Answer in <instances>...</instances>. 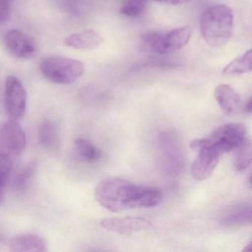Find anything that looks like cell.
Returning a JSON list of instances; mask_svg holds the SVG:
<instances>
[{
  "instance_id": "6da1fadb",
  "label": "cell",
  "mask_w": 252,
  "mask_h": 252,
  "mask_svg": "<svg viewBox=\"0 0 252 252\" xmlns=\"http://www.w3.org/2000/svg\"><path fill=\"white\" fill-rule=\"evenodd\" d=\"M95 197L107 210L120 212L154 207L161 203L163 196L159 189L138 185L125 178L108 177L97 184Z\"/></svg>"
},
{
  "instance_id": "7a4b0ae2",
  "label": "cell",
  "mask_w": 252,
  "mask_h": 252,
  "mask_svg": "<svg viewBox=\"0 0 252 252\" xmlns=\"http://www.w3.org/2000/svg\"><path fill=\"white\" fill-rule=\"evenodd\" d=\"M234 27V14L229 7L219 4L203 12L200 19V32L205 42L212 48H221L231 39Z\"/></svg>"
},
{
  "instance_id": "3957f363",
  "label": "cell",
  "mask_w": 252,
  "mask_h": 252,
  "mask_svg": "<svg viewBox=\"0 0 252 252\" xmlns=\"http://www.w3.org/2000/svg\"><path fill=\"white\" fill-rule=\"evenodd\" d=\"M39 69L48 80L60 85L73 83L85 73V66L82 62L58 55L44 58L39 64Z\"/></svg>"
},
{
  "instance_id": "277c9868",
  "label": "cell",
  "mask_w": 252,
  "mask_h": 252,
  "mask_svg": "<svg viewBox=\"0 0 252 252\" xmlns=\"http://www.w3.org/2000/svg\"><path fill=\"white\" fill-rule=\"evenodd\" d=\"M246 138V129L243 124H225L215 129L209 136L192 140L190 147L198 150L201 147L212 146L222 154L240 147Z\"/></svg>"
},
{
  "instance_id": "5b68a950",
  "label": "cell",
  "mask_w": 252,
  "mask_h": 252,
  "mask_svg": "<svg viewBox=\"0 0 252 252\" xmlns=\"http://www.w3.org/2000/svg\"><path fill=\"white\" fill-rule=\"evenodd\" d=\"M191 34L192 29L189 26L173 29L167 33L156 32L151 42L152 53L166 55L175 52L187 45Z\"/></svg>"
},
{
  "instance_id": "8992f818",
  "label": "cell",
  "mask_w": 252,
  "mask_h": 252,
  "mask_svg": "<svg viewBox=\"0 0 252 252\" xmlns=\"http://www.w3.org/2000/svg\"><path fill=\"white\" fill-rule=\"evenodd\" d=\"M4 104L5 112L13 120H20L26 113L27 93L22 82L15 76H8L5 81Z\"/></svg>"
},
{
  "instance_id": "52a82bcc",
  "label": "cell",
  "mask_w": 252,
  "mask_h": 252,
  "mask_svg": "<svg viewBox=\"0 0 252 252\" xmlns=\"http://www.w3.org/2000/svg\"><path fill=\"white\" fill-rule=\"evenodd\" d=\"M26 135L17 121L10 119L0 126V154L12 158L23 153Z\"/></svg>"
},
{
  "instance_id": "ba28073f",
  "label": "cell",
  "mask_w": 252,
  "mask_h": 252,
  "mask_svg": "<svg viewBox=\"0 0 252 252\" xmlns=\"http://www.w3.org/2000/svg\"><path fill=\"white\" fill-rule=\"evenodd\" d=\"M4 42L8 51L17 58L30 60L38 52L37 42L34 38L17 29L7 32Z\"/></svg>"
},
{
  "instance_id": "9c48e42d",
  "label": "cell",
  "mask_w": 252,
  "mask_h": 252,
  "mask_svg": "<svg viewBox=\"0 0 252 252\" xmlns=\"http://www.w3.org/2000/svg\"><path fill=\"white\" fill-rule=\"evenodd\" d=\"M100 225L107 231L121 235H130L153 227L150 220L141 217L106 218L101 221Z\"/></svg>"
},
{
  "instance_id": "30bf717a",
  "label": "cell",
  "mask_w": 252,
  "mask_h": 252,
  "mask_svg": "<svg viewBox=\"0 0 252 252\" xmlns=\"http://www.w3.org/2000/svg\"><path fill=\"white\" fill-rule=\"evenodd\" d=\"M198 151V156L191 166V173L194 180L203 181L213 173L222 154L212 146L201 147Z\"/></svg>"
},
{
  "instance_id": "8fae6325",
  "label": "cell",
  "mask_w": 252,
  "mask_h": 252,
  "mask_svg": "<svg viewBox=\"0 0 252 252\" xmlns=\"http://www.w3.org/2000/svg\"><path fill=\"white\" fill-rule=\"evenodd\" d=\"M159 144L166 169L172 173H178L183 169L184 157L176 138L171 134L163 133Z\"/></svg>"
},
{
  "instance_id": "7c38bea8",
  "label": "cell",
  "mask_w": 252,
  "mask_h": 252,
  "mask_svg": "<svg viewBox=\"0 0 252 252\" xmlns=\"http://www.w3.org/2000/svg\"><path fill=\"white\" fill-rule=\"evenodd\" d=\"M214 97L221 110L228 116L237 114L241 109L240 95L229 85H218L214 91Z\"/></svg>"
},
{
  "instance_id": "4fadbf2b",
  "label": "cell",
  "mask_w": 252,
  "mask_h": 252,
  "mask_svg": "<svg viewBox=\"0 0 252 252\" xmlns=\"http://www.w3.org/2000/svg\"><path fill=\"white\" fill-rule=\"evenodd\" d=\"M103 37L98 32L94 30H87L80 33H73L64 39L67 46L78 50L96 49L102 44Z\"/></svg>"
},
{
  "instance_id": "5bb4252c",
  "label": "cell",
  "mask_w": 252,
  "mask_h": 252,
  "mask_svg": "<svg viewBox=\"0 0 252 252\" xmlns=\"http://www.w3.org/2000/svg\"><path fill=\"white\" fill-rule=\"evenodd\" d=\"M9 250L13 252H45L48 251L46 242L39 236L24 234L10 240Z\"/></svg>"
},
{
  "instance_id": "9a60e30c",
  "label": "cell",
  "mask_w": 252,
  "mask_h": 252,
  "mask_svg": "<svg viewBox=\"0 0 252 252\" xmlns=\"http://www.w3.org/2000/svg\"><path fill=\"white\" fill-rule=\"evenodd\" d=\"M252 222V209L251 206H238L230 211L221 220L222 226L234 227L251 223Z\"/></svg>"
},
{
  "instance_id": "2e32d148",
  "label": "cell",
  "mask_w": 252,
  "mask_h": 252,
  "mask_svg": "<svg viewBox=\"0 0 252 252\" xmlns=\"http://www.w3.org/2000/svg\"><path fill=\"white\" fill-rule=\"evenodd\" d=\"M252 69V52L249 50L241 57H237L228 63L222 70L224 75H238L249 73Z\"/></svg>"
},
{
  "instance_id": "e0dca14e",
  "label": "cell",
  "mask_w": 252,
  "mask_h": 252,
  "mask_svg": "<svg viewBox=\"0 0 252 252\" xmlns=\"http://www.w3.org/2000/svg\"><path fill=\"white\" fill-rule=\"evenodd\" d=\"M38 141L42 147L47 149L54 148L58 142L57 129L50 121L41 122L38 129Z\"/></svg>"
},
{
  "instance_id": "ac0fdd59",
  "label": "cell",
  "mask_w": 252,
  "mask_h": 252,
  "mask_svg": "<svg viewBox=\"0 0 252 252\" xmlns=\"http://www.w3.org/2000/svg\"><path fill=\"white\" fill-rule=\"evenodd\" d=\"M36 164L35 162H31L22 168L18 173L16 174L11 181V187L17 191H23L27 188L31 180L36 172Z\"/></svg>"
},
{
  "instance_id": "d6986e66",
  "label": "cell",
  "mask_w": 252,
  "mask_h": 252,
  "mask_svg": "<svg viewBox=\"0 0 252 252\" xmlns=\"http://www.w3.org/2000/svg\"><path fill=\"white\" fill-rule=\"evenodd\" d=\"M75 145L79 156L86 161H96L101 158V150L88 140L82 138H76Z\"/></svg>"
},
{
  "instance_id": "ffe728a7",
  "label": "cell",
  "mask_w": 252,
  "mask_h": 252,
  "mask_svg": "<svg viewBox=\"0 0 252 252\" xmlns=\"http://www.w3.org/2000/svg\"><path fill=\"white\" fill-rule=\"evenodd\" d=\"M11 158L0 154V205L5 200V189L12 172Z\"/></svg>"
},
{
  "instance_id": "44dd1931",
  "label": "cell",
  "mask_w": 252,
  "mask_h": 252,
  "mask_svg": "<svg viewBox=\"0 0 252 252\" xmlns=\"http://www.w3.org/2000/svg\"><path fill=\"white\" fill-rule=\"evenodd\" d=\"M237 149L235 167L239 172H243L252 163V149L251 141L246 138L243 144Z\"/></svg>"
},
{
  "instance_id": "7402d4cb",
  "label": "cell",
  "mask_w": 252,
  "mask_h": 252,
  "mask_svg": "<svg viewBox=\"0 0 252 252\" xmlns=\"http://www.w3.org/2000/svg\"><path fill=\"white\" fill-rule=\"evenodd\" d=\"M147 5V0H125L120 8V14L125 17H136L141 15Z\"/></svg>"
},
{
  "instance_id": "603a6c76",
  "label": "cell",
  "mask_w": 252,
  "mask_h": 252,
  "mask_svg": "<svg viewBox=\"0 0 252 252\" xmlns=\"http://www.w3.org/2000/svg\"><path fill=\"white\" fill-rule=\"evenodd\" d=\"M11 7L10 0H0V25L5 24L11 17Z\"/></svg>"
},
{
  "instance_id": "cb8c5ba5",
  "label": "cell",
  "mask_w": 252,
  "mask_h": 252,
  "mask_svg": "<svg viewBox=\"0 0 252 252\" xmlns=\"http://www.w3.org/2000/svg\"><path fill=\"white\" fill-rule=\"evenodd\" d=\"M191 0H171V5H182V4L187 3L190 2Z\"/></svg>"
},
{
  "instance_id": "d4e9b609",
  "label": "cell",
  "mask_w": 252,
  "mask_h": 252,
  "mask_svg": "<svg viewBox=\"0 0 252 252\" xmlns=\"http://www.w3.org/2000/svg\"><path fill=\"white\" fill-rule=\"evenodd\" d=\"M245 111L246 112V113H252V99H249V101H248V102L246 103V105H245L244 107Z\"/></svg>"
},
{
  "instance_id": "484cf974",
  "label": "cell",
  "mask_w": 252,
  "mask_h": 252,
  "mask_svg": "<svg viewBox=\"0 0 252 252\" xmlns=\"http://www.w3.org/2000/svg\"><path fill=\"white\" fill-rule=\"evenodd\" d=\"M243 252H251L252 251V246H251V243H249L247 246L245 247V249H243Z\"/></svg>"
},
{
  "instance_id": "4316f807",
  "label": "cell",
  "mask_w": 252,
  "mask_h": 252,
  "mask_svg": "<svg viewBox=\"0 0 252 252\" xmlns=\"http://www.w3.org/2000/svg\"><path fill=\"white\" fill-rule=\"evenodd\" d=\"M156 2H162V3H168L169 4L171 0H154Z\"/></svg>"
},
{
  "instance_id": "83f0119b",
  "label": "cell",
  "mask_w": 252,
  "mask_h": 252,
  "mask_svg": "<svg viewBox=\"0 0 252 252\" xmlns=\"http://www.w3.org/2000/svg\"><path fill=\"white\" fill-rule=\"evenodd\" d=\"M2 240H3V237H2V236L0 235V241H2Z\"/></svg>"
}]
</instances>
